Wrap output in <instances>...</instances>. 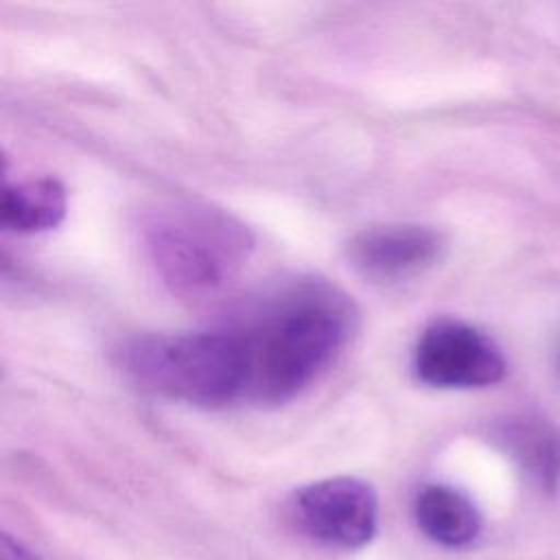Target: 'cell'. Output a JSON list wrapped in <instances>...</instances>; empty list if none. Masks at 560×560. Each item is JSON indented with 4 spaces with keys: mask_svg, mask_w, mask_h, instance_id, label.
Wrapping results in <instances>:
<instances>
[{
    "mask_svg": "<svg viewBox=\"0 0 560 560\" xmlns=\"http://www.w3.org/2000/svg\"><path fill=\"white\" fill-rule=\"evenodd\" d=\"M2 560H37L28 549H24L18 540L4 536L2 538Z\"/></svg>",
    "mask_w": 560,
    "mask_h": 560,
    "instance_id": "cell-10",
    "label": "cell"
},
{
    "mask_svg": "<svg viewBox=\"0 0 560 560\" xmlns=\"http://www.w3.org/2000/svg\"><path fill=\"white\" fill-rule=\"evenodd\" d=\"M446 249L444 236L420 223H385L357 232L346 256L368 282L398 284L429 271Z\"/></svg>",
    "mask_w": 560,
    "mask_h": 560,
    "instance_id": "cell-6",
    "label": "cell"
},
{
    "mask_svg": "<svg viewBox=\"0 0 560 560\" xmlns=\"http://www.w3.org/2000/svg\"><path fill=\"white\" fill-rule=\"evenodd\" d=\"M411 368L420 383L438 389L488 387L505 376L499 346L479 328L453 317L435 319L420 332Z\"/></svg>",
    "mask_w": 560,
    "mask_h": 560,
    "instance_id": "cell-4",
    "label": "cell"
},
{
    "mask_svg": "<svg viewBox=\"0 0 560 560\" xmlns=\"http://www.w3.org/2000/svg\"><path fill=\"white\" fill-rule=\"evenodd\" d=\"M144 252L179 298H206L230 284L247 265L254 238L243 221L206 201H166L142 223Z\"/></svg>",
    "mask_w": 560,
    "mask_h": 560,
    "instance_id": "cell-2",
    "label": "cell"
},
{
    "mask_svg": "<svg viewBox=\"0 0 560 560\" xmlns=\"http://www.w3.org/2000/svg\"><path fill=\"white\" fill-rule=\"evenodd\" d=\"M228 328L243 357V400L276 407L304 394L335 365L357 328V308L322 278H293Z\"/></svg>",
    "mask_w": 560,
    "mask_h": 560,
    "instance_id": "cell-1",
    "label": "cell"
},
{
    "mask_svg": "<svg viewBox=\"0 0 560 560\" xmlns=\"http://www.w3.org/2000/svg\"><path fill=\"white\" fill-rule=\"evenodd\" d=\"M376 494L354 477H332L300 488L293 497V516L319 542L354 549L376 532Z\"/></svg>",
    "mask_w": 560,
    "mask_h": 560,
    "instance_id": "cell-5",
    "label": "cell"
},
{
    "mask_svg": "<svg viewBox=\"0 0 560 560\" xmlns=\"http://www.w3.org/2000/svg\"><path fill=\"white\" fill-rule=\"evenodd\" d=\"M120 363L142 389L195 407H228L245 396L243 357L228 326L136 337Z\"/></svg>",
    "mask_w": 560,
    "mask_h": 560,
    "instance_id": "cell-3",
    "label": "cell"
},
{
    "mask_svg": "<svg viewBox=\"0 0 560 560\" xmlns=\"http://www.w3.org/2000/svg\"><path fill=\"white\" fill-rule=\"evenodd\" d=\"M503 444L545 492L560 481V435L536 418H514L503 427Z\"/></svg>",
    "mask_w": 560,
    "mask_h": 560,
    "instance_id": "cell-9",
    "label": "cell"
},
{
    "mask_svg": "<svg viewBox=\"0 0 560 560\" xmlns=\"http://www.w3.org/2000/svg\"><path fill=\"white\" fill-rule=\"evenodd\" d=\"M413 514L424 536L448 549L468 547L481 532L475 503L451 486H424L413 501Z\"/></svg>",
    "mask_w": 560,
    "mask_h": 560,
    "instance_id": "cell-7",
    "label": "cell"
},
{
    "mask_svg": "<svg viewBox=\"0 0 560 560\" xmlns=\"http://www.w3.org/2000/svg\"><path fill=\"white\" fill-rule=\"evenodd\" d=\"M66 206V188L55 177L7 184L0 199V225L13 234L46 232L63 221Z\"/></svg>",
    "mask_w": 560,
    "mask_h": 560,
    "instance_id": "cell-8",
    "label": "cell"
}]
</instances>
